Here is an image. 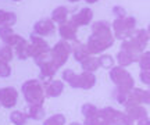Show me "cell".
Wrapping results in <instances>:
<instances>
[{
  "label": "cell",
  "mask_w": 150,
  "mask_h": 125,
  "mask_svg": "<svg viewBox=\"0 0 150 125\" xmlns=\"http://www.w3.org/2000/svg\"><path fill=\"white\" fill-rule=\"evenodd\" d=\"M114 32L110 24L106 21H96L92 24V33L88 39V49L92 56L100 54L114 44Z\"/></svg>",
  "instance_id": "obj_1"
},
{
  "label": "cell",
  "mask_w": 150,
  "mask_h": 125,
  "mask_svg": "<svg viewBox=\"0 0 150 125\" xmlns=\"http://www.w3.org/2000/svg\"><path fill=\"white\" fill-rule=\"evenodd\" d=\"M21 92L24 95V99L29 106H43L46 92H45V86L39 79H28L22 83Z\"/></svg>",
  "instance_id": "obj_2"
},
{
  "label": "cell",
  "mask_w": 150,
  "mask_h": 125,
  "mask_svg": "<svg viewBox=\"0 0 150 125\" xmlns=\"http://www.w3.org/2000/svg\"><path fill=\"white\" fill-rule=\"evenodd\" d=\"M111 28L114 31V36L117 39L125 40L131 38L136 31V18L135 17H125V18H115L111 24Z\"/></svg>",
  "instance_id": "obj_3"
},
{
  "label": "cell",
  "mask_w": 150,
  "mask_h": 125,
  "mask_svg": "<svg viewBox=\"0 0 150 125\" xmlns=\"http://www.w3.org/2000/svg\"><path fill=\"white\" fill-rule=\"evenodd\" d=\"M110 78H111V81L115 83V88H118V89L131 92L135 88L134 78H132V75H131L124 67L114 65L111 70H110Z\"/></svg>",
  "instance_id": "obj_4"
},
{
  "label": "cell",
  "mask_w": 150,
  "mask_h": 125,
  "mask_svg": "<svg viewBox=\"0 0 150 125\" xmlns=\"http://www.w3.org/2000/svg\"><path fill=\"white\" fill-rule=\"evenodd\" d=\"M50 53H52L53 63L56 64L57 68H60V67H63V65L67 63L70 54L72 53V46H71L67 40H63V39H61L60 42H57V43L52 47Z\"/></svg>",
  "instance_id": "obj_5"
},
{
  "label": "cell",
  "mask_w": 150,
  "mask_h": 125,
  "mask_svg": "<svg viewBox=\"0 0 150 125\" xmlns=\"http://www.w3.org/2000/svg\"><path fill=\"white\" fill-rule=\"evenodd\" d=\"M99 113L103 115V118L110 122L111 125H125L127 120H128V115L122 113V111H118V110L112 109V107H104V109L99 110Z\"/></svg>",
  "instance_id": "obj_6"
},
{
  "label": "cell",
  "mask_w": 150,
  "mask_h": 125,
  "mask_svg": "<svg viewBox=\"0 0 150 125\" xmlns=\"http://www.w3.org/2000/svg\"><path fill=\"white\" fill-rule=\"evenodd\" d=\"M29 44H31V57H33V59L52 50L50 46H49V43L43 39V36H39L36 33H32V35H31Z\"/></svg>",
  "instance_id": "obj_7"
},
{
  "label": "cell",
  "mask_w": 150,
  "mask_h": 125,
  "mask_svg": "<svg viewBox=\"0 0 150 125\" xmlns=\"http://www.w3.org/2000/svg\"><path fill=\"white\" fill-rule=\"evenodd\" d=\"M18 102V92L16 88L6 86L0 89V104L4 109H13Z\"/></svg>",
  "instance_id": "obj_8"
},
{
  "label": "cell",
  "mask_w": 150,
  "mask_h": 125,
  "mask_svg": "<svg viewBox=\"0 0 150 125\" xmlns=\"http://www.w3.org/2000/svg\"><path fill=\"white\" fill-rule=\"evenodd\" d=\"M92 18H93V11L89 8V7H83L81 8L76 14L70 18V21H72L76 25V27H85V25H89L92 22Z\"/></svg>",
  "instance_id": "obj_9"
},
{
  "label": "cell",
  "mask_w": 150,
  "mask_h": 125,
  "mask_svg": "<svg viewBox=\"0 0 150 125\" xmlns=\"http://www.w3.org/2000/svg\"><path fill=\"white\" fill-rule=\"evenodd\" d=\"M0 39L3 40L4 44H10L11 47H16L17 44L22 40V36L14 33L11 27H0Z\"/></svg>",
  "instance_id": "obj_10"
},
{
  "label": "cell",
  "mask_w": 150,
  "mask_h": 125,
  "mask_svg": "<svg viewBox=\"0 0 150 125\" xmlns=\"http://www.w3.org/2000/svg\"><path fill=\"white\" fill-rule=\"evenodd\" d=\"M59 33L63 40L67 42H72L76 39V33H78V27L75 25L72 21H67L64 24L59 25Z\"/></svg>",
  "instance_id": "obj_11"
},
{
  "label": "cell",
  "mask_w": 150,
  "mask_h": 125,
  "mask_svg": "<svg viewBox=\"0 0 150 125\" xmlns=\"http://www.w3.org/2000/svg\"><path fill=\"white\" fill-rule=\"evenodd\" d=\"M43 86H45V92L47 97H59L64 92V82L59 79H52L50 82L43 83Z\"/></svg>",
  "instance_id": "obj_12"
},
{
  "label": "cell",
  "mask_w": 150,
  "mask_h": 125,
  "mask_svg": "<svg viewBox=\"0 0 150 125\" xmlns=\"http://www.w3.org/2000/svg\"><path fill=\"white\" fill-rule=\"evenodd\" d=\"M54 22L52 18H45V20H39L38 22H35L33 25V32L39 35V36H46L49 33H52L54 31Z\"/></svg>",
  "instance_id": "obj_13"
},
{
  "label": "cell",
  "mask_w": 150,
  "mask_h": 125,
  "mask_svg": "<svg viewBox=\"0 0 150 125\" xmlns=\"http://www.w3.org/2000/svg\"><path fill=\"white\" fill-rule=\"evenodd\" d=\"M121 50H125V52H128V53H131V54H134V56H138V57L145 52V49L140 46L139 42H138L134 36H131V38L122 40V43H121Z\"/></svg>",
  "instance_id": "obj_14"
},
{
  "label": "cell",
  "mask_w": 150,
  "mask_h": 125,
  "mask_svg": "<svg viewBox=\"0 0 150 125\" xmlns=\"http://www.w3.org/2000/svg\"><path fill=\"white\" fill-rule=\"evenodd\" d=\"M72 54H74V59L78 63H82L85 59L92 56L89 49H88V44L79 43V42H75V44L72 46Z\"/></svg>",
  "instance_id": "obj_15"
},
{
  "label": "cell",
  "mask_w": 150,
  "mask_h": 125,
  "mask_svg": "<svg viewBox=\"0 0 150 125\" xmlns=\"http://www.w3.org/2000/svg\"><path fill=\"white\" fill-rule=\"evenodd\" d=\"M138 60H139L138 56L131 54V53L125 52V50H120L117 53V57H115V61L118 63V65H120V67H124V68L131 64H134V63H136Z\"/></svg>",
  "instance_id": "obj_16"
},
{
  "label": "cell",
  "mask_w": 150,
  "mask_h": 125,
  "mask_svg": "<svg viewBox=\"0 0 150 125\" xmlns=\"http://www.w3.org/2000/svg\"><path fill=\"white\" fill-rule=\"evenodd\" d=\"M63 81H65L71 88L79 89L81 88V74H76L74 70H64Z\"/></svg>",
  "instance_id": "obj_17"
},
{
  "label": "cell",
  "mask_w": 150,
  "mask_h": 125,
  "mask_svg": "<svg viewBox=\"0 0 150 125\" xmlns=\"http://www.w3.org/2000/svg\"><path fill=\"white\" fill-rule=\"evenodd\" d=\"M52 20H53L54 24H64V22L68 21V8L65 6H59L56 7L53 11H52Z\"/></svg>",
  "instance_id": "obj_18"
},
{
  "label": "cell",
  "mask_w": 150,
  "mask_h": 125,
  "mask_svg": "<svg viewBox=\"0 0 150 125\" xmlns=\"http://www.w3.org/2000/svg\"><path fill=\"white\" fill-rule=\"evenodd\" d=\"M125 110H127L125 114L128 115L131 120L136 121V122L143 120V118H147V111H146V109L143 106H134V107H128Z\"/></svg>",
  "instance_id": "obj_19"
},
{
  "label": "cell",
  "mask_w": 150,
  "mask_h": 125,
  "mask_svg": "<svg viewBox=\"0 0 150 125\" xmlns=\"http://www.w3.org/2000/svg\"><path fill=\"white\" fill-rule=\"evenodd\" d=\"M14 52H16L17 57L20 60H27V59L31 57V44H29V42H27L25 39L22 38L21 42L14 47Z\"/></svg>",
  "instance_id": "obj_20"
},
{
  "label": "cell",
  "mask_w": 150,
  "mask_h": 125,
  "mask_svg": "<svg viewBox=\"0 0 150 125\" xmlns=\"http://www.w3.org/2000/svg\"><path fill=\"white\" fill-rule=\"evenodd\" d=\"M28 118H31L33 121H39L43 120L45 115H46V111H45V107L43 106H29L28 110L25 111Z\"/></svg>",
  "instance_id": "obj_21"
},
{
  "label": "cell",
  "mask_w": 150,
  "mask_h": 125,
  "mask_svg": "<svg viewBox=\"0 0 150 125\" xmlns=\"http://www.w3.org/2000/svg\"><path fill=\"white\" fill-rule=\"evenodd\" d=\"M96 85V76L95 72H86L83 71L81 74V89H92V88Z\"/></svg>",
  "instance_id": "obj_22"
},
{
  "label": "cell",
  "mask_w": 150,
  "mask_h": 125,
  "mask_svg": "<svg viewBox=\"0 0 150 125\" xmlns=\"http://www.w3.org/2000/svg\"><path fill=\"white\" fill-rule=\"evenodd\" d=\"M81 67L82 70L86 71V72H95V71L100 67V63H99V57H95V56H89L88 59L81 63Z\"/></svg>",
  "instance_id": "obj_23"
},
{
  "label": "cell",
  "mask_w": 150,
  "mask_h": 125,
  "mask_svg": "<svg viewBox=\"0 0 150 125\" xmlns=\"http://www.w3.org/2000/svg\"><path fill=\"white\" fill-rule=\"evenodd\" d=\"M132 36H134V38L139 42V44L143 47V49L147 46V42H149V39H150V35H149V32H147V29H143V28L136 29Z\"/></svg>",
  "instance_id": "obj_24"
},
{
  "label": "cell",
  "mask_w": 150,
  "mask_h": 125,
  "mask_svg": "<svg viewBox=\"0 0 150 125\" xmlns=\"http://www.w3.org/2000/svg\"><path fill=\"white\" fill-rule=\"evenodd\" d=\"M27 120H28L27 114L20 111V110H14V111L10 113V121L14 125H25Z\"/></svg>",
  "instance_id": "obj_25"
},
{
  "label": "cell",
  "mask_w": 150,
  "mask_h": 125,
  "mask_svg": "<svg viewBox=\"0 0 150 125\" xmlns=\"http://www.w3.org/2000/svg\"><path fill=\"white\" fill-rule=\"evenodd\" d=\"M82 114L85 118H93L99 114V109H97L95 104L92 103H85L82 106Z\"/></svg>",
  "instance_id": "obj_26"
},
{
  "label": "cell",
  "mask_w": 150,
  "mask_h": 125,
  "mask_svg": "<svg viewBox=\"0 0 150 125\" xmlns=\"http://www.w3.org/2000/svg\"><path fill=\"white\" fill-rule=\"evenodd\" d=\"M129 93H131V92H127V90H122V89H118V88H115V90H114V93H112V97L115 99L120 104L125 106V104H127V102H128Z\"/></svg>",
  "instance_id": "obj_27"
},
{
  "label": "cell",
  "mask_w": 150,
  "mask_h": 125,
  "mask_svg": "<svg viewBox=\"0 0 150 125\" xmlns=\"http://www.w3.org/2000/svg\"><path fill=\"white\" fill-rule=\"evenodd\" d=\"M138 63H139V67L142 71H150V50L143 52V53L139 56Z\"/></svg>",
  "instance_id": "obj_28"
},
{
  "label": "cell",
  "mask_w": 150,
  "mask_h": 125,
  "mask_svg": "<svg viewBox=\"0 0 150 125\" xmlns=\"http://www.w3.org/2000/svg\"><path fill=\"white\" fill-rule=\"evenodd\" d=\"M43 125H65V115L64 114H54L45 120Z\"/></svg>",
  "instance_id": "obj_29"
},
{
  "label": "cell",
  "mask_w": 150,
  "mask_h": 125,
  "mask_svg": "<svg viewBox=\"0 0 150 125\" xmlns=\"http://www.w3.org/2000/svg\"><path fill=\"white\" fill-rule=\"evenodd\" d=\"M13 57H14V50H13V47L4 44V46L0 49V59H3V60L7 61V63H10V61L13 60Z\"/></svg>",
  "instance_id": "obj_30"
},
{
  "label": "cell",
  "mask_w": 150,
  "mask_h": 125,
  "mask_svg": "<svg viewBox=\"0 0 150 125\" xmlns=\"http://www.w3.org/2000/svg\"><path fill=\"white\" fill-rule=\"evenodd\" d=\"M83 125H111L110 122L103 118V115L99 113L96 117H93V118H85L83 121Z\"/></svg>",
  "instance_id": "obj_31"
},
{
  "label": "cell",
  "mask_w": 150,
  "mask_h": 125,
  "mask_svg": "<svg viewBox=\"0 0 150 125\" xmlns=\"http://www.w3.org/2000/svg\"><path fill=\"white\" fill-rule=\"evenodd\" d=\"M99 63H100V67L111 70L112 67H114V57L110 54H103L99 57Z\"/></svg>",
  "instance_id": "obj_32"
},
{
  "label": "cell",
  "mask_w": 150,
  "mask_h": 125,
  "mask_svg": "<svg viewBox=\"0 0 150 125\" xmlns=\"http://www.w3.org/2000/svg\"><path fill=\"white\" fill-rule=\"evenodd\" d=\"M11 75V67L10 64L0 59V78H8Z\"/></svg>",
  "instance_id": "obj_33"
},
{
  "label": "cell",
  "mask_w": 150,
  "mask_h": 125,
  "mask_svg": "<svg viewBox=\"0 0 150 125\" xmlns=\"http://www.w3.org/2000/svg\"><path fill=\"white\" fill-rule=\"evenodd\" d=\"M16 22H17V16L14 14V13L8 11V13H7V20H6V24L3 25V27H11L13 28V25H16Z\"/></svg>",
  "instance_id": "obj_34"
},
{
  "label": "cell",
  "mask_w": 150,
  "mask_h": 125,
  "mask_svg": "<svg viewBox=\"0 0 150 125\" xmlns=\"http://www.w3.org/2000/svg\"><path fill=\"white\" fill-rule=\"evenodd\" d=\"M112 13L117 16V18H125L127 16V10L124 8V7H121V6H114L112 7Z\"/></svg>",
  "instance_id": "obj_35"
},
{
  "label": "cell",
  "mask_w": 150,
  "mask_h": 125,
  "mask_svg": "<svg viewBox=\"0 0 150 125\" xmlns=\"http://www.w3.org/2000/svg\"><path fill=\"white\" fill-rule=\"evenodd\" d=\"M139 79L143 82L145 85H147V86H149V85H150V71H140Z\"/></svg>",
  "instance_id": "obj_36"
},
{
  "label": "cell",
  "mask_w": 150,
  "mask_h": 125,
  "mask_svg": "<svg viewBox=\"0 0 150 125\" xmlns=\"http://www.w3.org/2000/svg\"><path fill=\"white\" fill-rule=\"evenodd\" d=\"M7 13H8V11L0 10V27H3V25L6 24V20H7Z\"/></svg>",
  "instance_id": "obj_37"
},
{
  "label": "cell",
  "mask_w": 150,
  "mask_h": 125,
  "mask_svg": "<svg viewBox=\"0 0 150 125\" xmlns=\"http://www.w3.org/2000/svg\"><path fill=\"white\" fill-rule=\"evenodd\" d=\"M136 125H150V120L149 118H143V120H140L136 122Z\"/></svg>",
  "instance_id": "obj_38"
},
{
  "label": "cell",
  "mask_w": 150,
  "mask_h": 125,
  "mask_svg": "<svg viewBox=\"0 0 150 125\" xmlns=\"http://www.w3.org/2000/svg\"><path fill=\"white\" fill-rule=\"evenodd\" d=\"M86 3H89V4H93V3H96V1H99V0H85Z\"/></svg>",
  "instance_id": "obj_39"
},
{
  "label": "cell",
  "mask_w": 150,
  "mask_h": 125,
  "mask_svg": "<svg viewBox=\"0 0 150 125\" xmlns=\"http://www.w3.org/2000/svg\"><path fill=\"white\" fill-rule=\"evenodd\" d=\"M70 125H83V124H79V122H71Z\"/></svg>",
  "instance_id": "obj_40"
},
{
  "label": "cell",
  "mask_w": 150,
  "mask_h": 125,
  "mask_svg": "<svg viewBox=\"0 0 150 125\" xmlns=\"http://www.w3.org/2000/svg\"><path fill=\"white\" fill-rule=\"evenodd\" d=\"M68 1H71V3H75V1H79V0H68Z\"/></svg>",
  "instance_id": "obj_41"
},
{
  "label": "cell",
  "mask_w": 150,
  "mask_h": 125,
  "mask_svg": "<svg viewBox=\"0 0 150 125\" xmlns=\"http://www.w3.org/2000/svg\"><path fill=\"white\" fill-rule=\"evenodd\" d=\"M147 32H149V35H150V24H149V27H147Z\"/></svg>",
  "instance_id": "obj_42"
},
{
  "label": "cell",
  "mask_w": 150,
  "mask_h": 125,
  "mask_svg": "<svg viewBox=\"0 0 150 125\" xmlns=\"http://www.w3.org/2000/svg\"><path fill=\"white\" fill-rule=\"evenodd\" d=\"M13 1H20V0H13Z\"/></svg>",
  "instance_id": "obj_43"
},
{
  "label": "cell",
  "mask_w": 150,
  "mask_h": 125,
  "mask_svg": "<svg viewBox=\"0 0 150 125\" xmlns=\"http://www.w3.org/2000/svg\"><path fill=\"white\" fill-rule=\"evenodd\" d=\"M0 107H1V104H0Z\"/></svg>",
  "instance_id": "obj_44"
},
{
  "label": "cell",
  "mask_w": 150,
  "mask_h": 125,
  "mask_svg": "<svg viewBox=\"0 0 150 125\" xmlns=\"http://www.w3.org/2000/svg\"><path fill=\"white\" fill-rule=\"evenodd\" d=\"M149 88H150V85H149Z\"/></svg>",
  "instance_id": "obj_45"
}]
</instances>
